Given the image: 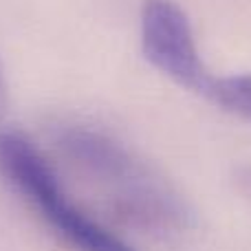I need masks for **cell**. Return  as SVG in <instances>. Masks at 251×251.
I'll use <instances>...</instances> for the list:
<instances>
[{
  "mask_svg": "<svg viewBox=\"0 0 251 251\" xmlns=\"http://www.w3.org/2000/svg\"><path fill=\"white\" fill-rule=\"evenodd\" d=\"M60 143L134 225L159 236H174L190 227V209L181 194L117 141L101 132L71 128Z\"/></svg>",
  "mask_w": 251,
  "mask_h": 251,
  "instance_id": "cell-1",
  "label": "cell"
},
{
  "mask_svg": "<svg viewBox=\"0 0 251 251\" xmlns=\"http://www.w3.org/2000/svg\"><path fill=\"white\" fill-rule=\"evenodd\" d=\"M0 176L75 251H137L66 194L49 161L25 134L0 130Z\"/></svg>",
  "mask_w": 251,
  "mask_h": 251,
  "instance_id": "cell-2",
  "label": "cell"
},
{
  "mask_svg": "<svg viewBox=\"0 0 251 251\" xmlns=\"http://www.w3.org/2000/svg\"><path fill=\"white\" fill-rule=\"evenodd\" d=\"M141 51L176 86L209 100L216 75L207 69L187 13L172 0H146L141 9Z\"/></svg>",
  "mask_w": 251,
  "mask_h": 251,
  "instance_id": "cell-3",
  "label": "cell"
},
{
  "mask_svg": "<svg viewBox=\"0 0 251 251\" xmlns=\"http://www.w3.org/2000/svg\"><path fill=\"white\" fill-rule=\"evenodd\" d=\"M214 106L251 122V75L216 77L209 100Z\"/></svg>",
  "mask_w": 251,
  "mask_h": 251,
  "instance_id": "cell-4",
  "label": "cell"
},
{
  "mask_svg": "<svg viewBox=\"0 0 251 251\" xmlns=\"http://www.w3.org/2000/svg\"><path fill=\"white\" fill-rule=\"evenodd\" d=\"M7 110H9V86H7V79H4V71L0 66V124H2Z\"/></svg>",
  "mask_w": 251,
  "mask_h": 251,
  "instance_id": "cell-5",
  "label": "cell"
},
{
  "mask_svg": "<svg viewBox=\"0 0 251 251\" xmlns=\"http://www.w3.org/2000/svg\"><path fill=\"white\" fill-rule=\"evenodd\" d=\"M236 181H238L240 192L251 196V168H240L238 174H236Z\"/></svg>",
  "mask_w": 251,
  "mask_h": 251,
  "instance_id": "cell-6",
  "label": "cell"
}]
</instances>
